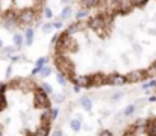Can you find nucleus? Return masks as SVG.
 Masks as SVG:
<instances>
[{
	"mask_svg": "<svg viewBox=\"0 0 156 136\" xmlns=\"http://www.w3.org/2000/svg\"><path fill=\"white\" fill-rule=\"evenodd\" d=\"M152 100L156 103V79L153 80V97H152Z\"/></svg>",
	"mask_w": 156,
	"mask_h": 136,
	"instance_id": "20e7f679",
	"label": "nucleus"
},
{
	"mask_svg": "<svg viewBox=\"0 0 156 136\" xmlns=\"http://www.w3.org/2000/svg\"><path fill=\"white\" fill-rule=\"evenodd\" d=\"M121 136H156V117L138 118L129 124Z\"/></svg>",
	"mask_w": 156,
	"mask_h": 136,
	"instance_id": "f03ea898",
	"label": "nucleus"
},
{
	"mask_svg": "<svg viewBox=\"0 0 156 136\" xmlns=\"http://www.w3.org/2000/svg\"><path fill=\"white\" fill-rule=\"evenodd\" d=\"M50 61L79 89L156 79V0H99L55 37Z\"/></svg>",
	"mask_w": 156,
	"mask_h": 136,
	"instance_id": "f257e3e1",
	"label": "nucleus"
},
{
	"mask_svg": "<svg viewBox=\"0 0 156 136\" xmlns=\"http://www.w3.org/2000/svg\"><path fill=\"white\" fill-rule=\"evenodd\" d=\"M76 3H77V6L82 9V11H85V9H88L90 6H93L94 3H97L99 0H74Z\"/></svg>",
	"mask_w": 156,
	"mask_h": 136,
	"instance_id": "7ed1b4c3",
	"label": "nucleus"
}]
</instances>
